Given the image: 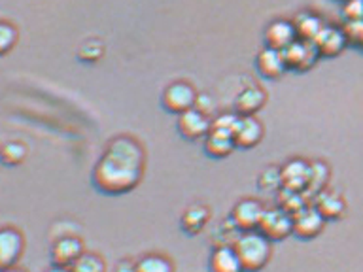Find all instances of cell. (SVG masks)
<instances>
[{
  "instance_id": "7402d4cb",
  "label": "cell",
  "mask_w": 363,
  "mask_h": 272,
  "mask_svg": "<svg viewBox=\"0 0 363 272\" xmlns=\"http://www.w3.org/2000/svg\"><path fill=\"white\" fill-rule=\"evenodd\" d=\"M329 178H331V169H329L328 163L311 161V183H308V189L305 191V197L308 198V203L312 204L314 197L328 187Z\"/></svg>"
},
{
  "instance_id": "ac0fdd59",
  "label": "cell",
  "mask_w": 363,
  "mask_h": 272,
  "mask_svg": "<svg viewBox=\"0 0 363 272\" xmlns=\"http://www.w3.org/2000/svg\"><path fill=\"white\" fill-rule=\"evenodd\" d=\"M210 221V208L206 204L203 203H193L189 204L186 210H184V214L180 217V225L182 231L187 232V234H199V232L203 231L206 223Z\"/></svg>"
},
{
  "instance_id": "8fae6325",
  "label": "cell",
  "mask_w": 363,
  "mask_h": 272,
  "mask_svg": "<svg viewBox=\"0 0 363 272\" xmlns=\"http://www.w3.org/2000/svg\"><path fill=\"white\" fill-rule=\"evenodd\" d=\"M25 249V237L16 227H4L0 231V266H16Z\"/></svg>"
},
{
  "instance_id": "f546056e",
  "label": "cell",
  "mask_w": 363,
  "mask_h": 272,
  "mask_svg": "<svg viewBox=\"0 0 363 272\" xmlns=\"http://www.w3.org/2000/svg\"><path fill=\"white\" fill-rule=\"evenodd\" d=\"M238 119H240L238 113H220L218 118L212 119V130H220V132L233 135L235 129H237Z\"/></svg>"
},
{
  "instance_id": "4316f807",
  "label": "cell",
  "mask_w": 363,
  "mask_h": 272,
  "mask_svg": "<svg viewBox=\"0 0 363 272\" xmlns=\"http://www.w3.org/2000/svg\"><path fill=\"white\" fill-rule=\"evenodd\" d=\"M257 186L263 191H280L282 189V170L278 166H267L257 178Z\"/></svg>"
},
{
  "instance_id": "5b68a950",
  "label": "cell",
  "mask_w": 363,
  "mask_h": 272,
  "mask_svg": "<svg viewBox=\"0 0 363 272\" xmlns=\"http://www.w3.org/2000/svg\"><path fill=\"white\" fill-rule=\"evenodd\" d=\"M257 231L263 232L271 242H280L289 234H294V214H289L280 206L267 208Z\"/></svg>"
},
{
  "instance_id": "7a4b0ae2",
  "label": "cell",
  "mask_w": 363,
  "mask_h": 272,
  "mask_svg": "<svg viewBox=\"0 0 363 272\" xmlns=\"http://www.w3.org/2000/svg\"><path fill=\"white\" fill-rule=\"evenodd\" d=\"M233 248L240 257L244 272H259L267 266L272 257V242L261 231L240 232Z\"/></svg>"
},
{
  "instance_id": "ba28073f",
  "label": "cell",
  "mask_w": 363,
  "mask_h": 272,
  "mask_svg": "<svg viewBox=\"0 0 363 272\" xmlns=\"http://www.w3.org/2000/svg\"><path fill=\"white\" fill-rule=\"evenodd\" d=\"M325 217L320 214V210L314 204H306L294 215V234L301 240H312L316 238L325 227Z\"/></svg>"
},
{
  "instance_id": "9a60e30c",
  "label": "cell",
  "mask_w": 363,
  "mask_h": 272,
  "mask_svg": "<svg viewBox=\"0 0 363 272\" xmlns=\"http://www.w3.org/2000/svg\"><path fill=\"white\" fill-rule=\"evenodd\" d=\"M267 102V93L257 85H248L244 87L237 96H235V112L238 115H255L259 112L261 108L265 106Z\"/></svg>"
},
{
  "instance_id": "30bf717a",
  "label": "cell",
  "mask_w": 363,
  "mask_h": 272,
  "mask_svg": "<svg viewBox=\"0 0 363 272\" xmlns=\"http://www.w3.org/2000/svg\"><path fill=\"white\" fill-rule=\"evenodd\" d=\"M297 40L299 38H297L294 21H288V19H274L267 25L265 33H263L265 47H271V50H288L289 45Z\"/></svg>"
},
{
  "instance_id": "e575fe53",
  "label": "cell",
  "mask_w": 363,
  "mask_h": 272,
  "mask_svg": "<svg viewBox=\"0 0 363 272\" xmlns=\"http://www.w3.org/2000/svg\"><path fill=\"white\" fill-rule=\"evenodd\" d=\"M2 272H25L23 268H17V266H8V268H2Z\"/></svg>"
},
{
  "instance_id": "44dd1931",
  "label": "cell",
  "mask_w": 363,
  "mask_h": 272,
  "mask_svg": "<svg viewBox=\"0 0 363 272\" xmlns=\"http://www.w3.org/2000/svg\"><path fill=\"white\" fill-rule=\"evenodd\" d=\"M294 25L297 30V38L305 40V42H314L318 34L322 33V28L325 27L322 17H318L316 13H308V11H303L295 17Z\"/></svg>"
},
{
  "instance_id": "9c48e42d",
  "label": "cell",
  "mask_w": 363,
  "mask_h": 272,
  "mask_svg": "<svg viewBox=\"0 0 363 272\" xmlns=\"http://www.w3.org/2000/svg\"><path fill=\"white\" fill-rule=\"evenodd\" d=\"M282 170V187L291 191L305 193L311 183V161L294 157L280 166Z\"/></svg>"
},
{
  "instance_id": "83f0119b",
  "label": "cell",
  "mask_w": 363,
  "mask_h": 272,
  "mask_svg": "<svg viewBox=\"0 0 363 272\" xmlns=\"http://www.w3.org/2000/svg\"><path fill=\"white\" fill-rule=\"evenodd\" d=\"M102 55H104V44H102L99 38L85 40L84 44L79 45V50H78L79 61L96 62V61H101Z\"/></svg>"
},
{
  "instance_id": "cb8c5ba5",
  "label": "cell",
  "mask_w": 363,
  "mask_h": 272,
  "mask_svg": "<svg viewBox=\"0 0 363 272\" xmlns=\"http://www.w3.org/2000/svg\"><path fill=\"white\" fill-rule=\"evenodd\" d=\"M278 193V206L280 208H284L286 212H289V214H297L299 210H303L308 203V198L305 197V193L301 191H291V189H286V187H282Z\"/></svg>"
},
{
  "instance_id": "d6986e66",
  "label": "cell",
  "mask_w": 363,
  "mask_h": 272,
  "mask_svg": "<svg viewBox=\"0 0 363 272\" xmlns=\"http://www.w3.org/2000/svg\"><path fill=\"white\" fill-rule=\"evenodd\" d=\"M312 204L320 210V214L328 221H337L346 214L345 198L340 197L339 193L328 191V189H323L320 195H316Z\"/></svg>"
},
{
  "instance_id": "1f68e13d",
  "label": "cell",
  "mask_w": 363,
  "mask_h": 272,
  "mask_svg": "<svg viewBox=\"0 0 363 272\" xmlns=\"http://www.w3.org/2000/svg\"><path fill=\"white\" fill-rule=\"evenodd\" d=\"M345 16L348 21H363V0H348L345 4Z\"/></svg>"
},
{
  "instance_id": "484cf974",
  "label": "cell",
  "mask_w": 363,
  "mask_h": 272,
  "mask_svg": "<svg viewBox=\"0 0 363 272\" xmlns=\"http://www.w3.org/2000/svg\"><path fill=\"white\" fill-rule=\"evenodd\" d=\"M70 268L72 272H106V263L99 254L84 251V255Z\"/></svg>"
},
{
  "instance_id": "2e32d148",
  "label": "cell",
  "mask_w": 363,
  "mask_h": 272,
  "mask_svg": "<svg viewBox=\"0 0 363 272\" xmlns=\"http://www.w3.org/2000/svg\"><path fill=\"white\" fill-rule=\"evenodd\" d=\"M255 68L263 78L269 79H278L288 70L282 51L271 50V47H263L259 51V55L255 57Z\"/></svg>"
},
{
  "instance_id": "d4e9b609",
  "label": "cell",
  "mask_w": 363,
  "mask_h": 272,
  "mask_svg": "<svg viewBox=\"0 0 363 272\" xmlns=\"http://www.w3.org/2000/svg\"><path fill=\"white\" fill-rule=\"evenodd\" d=\"M27 153L28 149L23 142H6L4 147H2V163L6 166H17V164H21L27 159Z\"/></svg>"
},
{
  "instance_id": "3957f363",
  "label": "cell",
  "mask_w": 363,
  "mask_h": 272,
  "mask_svg": "<svg viewBox=\"0 0 363 272\" xmlns=\"http://www.w3.org/2000/svg\"><path fill=\"white\" fill-rule=\"evenodd\" d=\"M197 96L199 95L195 87L184 81V79H180V81H172V84L164 87L163 95H161V102H163V108L167 112L180 115V113L195 108Z\"/></svg>"
},
{
  "instance_id": "f1b7e54d",
  "label": "cell",
  "mask_w": 363,
  "mask_h": 272,
  "mask_svg": "<svg viewBox=\"0 0 363 272\" xmlns=\"http://www.w3.org/2000/svg\"><path fill=\"white\" fill-rule=\"evenodd\" d=\"M16 42H17V28L8 21L0 23V53L6 55V53L16 45Z\"/></svg>"
},
{
  "instance_id": "277c9868",
  "label": "cell",
  "mask_w": 363,
  "mask_h": 272,
  "mask_svg": "<svg viewBox=\"0 0 363 272\" xmlns=\"http://www.w3.org/2000/svg\"><path fill=\"white\" fill-rule=\"evenodd\" d=\"M265 206L257 198H242L231 210V221L238 232L257 231L265 215Z\"/></svg>"
},
{
  "instance_id": "d590c367",
  "label": "cell",
  "mask_w": 363,
  "mask_h": 272,
  "mask_svg": "<svg viewBox=\"0 0 363 272\" xmlns=\"http://www.w3.org/2000/svg\"><path fill=\"white\" fill-rule=\"evenodd\" d=\"M342 2H348V0H342Z\"/></svg>"
},
{
  "instance_id": "7c38bea8",
  "label": "cell",
  "mask_w": 363,
  "mask_h": 272,
  "mask_svg": "<svg viewBox=\"0 0 363 272\" xmlns=\"http://www.w3.org/2000/svg\"><path fill=\"white\" fill-rule=\"evenodd\" d=\"M84 242L79 240L78 237H59L53 240L50 249L51 261L53 265H61V266H72L76 261L84 255Z\"/></svg>"
},
{
  "instance_id": "4dcf8cb0",
  "label": "cell",
  "mask_w": 363,
  "mask_h": 272,
  "mask_svg": "<svg viewBox=\"0 0 363 272\" xmlns=\"http://www.w3.org/2000/svg\"><path fill=\"white\" fill-rule=\"evenodd\" d=\"M348 44L354 47H363V21H350L345 28Z\"/></svg>"
},
{
  "instance_id": "6da1fadb",
  "label": "cell",
  "mask_w": 363,
  "mask_h": 272,
  "mask_svg": "<svg viewBox=\"0 0 363 272\" xmlns=\"http://www.w3.org/2000/svg\"><path fill=\"white\" fill-rule=\"evenodd\" d=\"M144 166L146 153L140 142L129 135H119L106 144L93 169L91 181L104 195H125L140 183Z\"/></svg>"
},
{
  "instance_id": "e0dca14e",
  "label": "cell",
  "mask_w": 363,
  "mask_h": 272,
  "mask_svg": "<svg viewBox=\"0 0 363 272\" xmlns=\"http://www.w3.org/2000/svg\"><path fill=\"white\" fill-rule=\"evenodd\" d=\"M210 272H244L240 257L237 255L235 248L229 244H221L212 249L208 259Z\"/></svg>"
},
{
  "instance_id": "603a6c76",
  "label": "cell",
  "mask_w": 363,
  "mask_h": 272,
  "mask_svg": "<svg viewBox=\"0 0 363 272\" xmlns=\"http://www.w3.org/2000/svg\"><path fill=\"white\" fill-rule=\"evenodd\" d=\"M136 272H174V265L167 255L147 254L136 261Z\"/></svg>"
},
{
  "instance_id": "836d02e7",
  "label": "cell",
  "mask_w": 363,
  "mask_h": 272,
  "mask_svg": "<svg viewBox=\"0 0 363 272\" xmlns=\"http://www.w3.org/2000/svg\"><path fill=\"white\" fill-rule=\"evenodd\" d=\"M44 272H72L70 266H61V265H51L50 268H45Z\"/></svg>"
},
{
  "instance_id": "5bb4252c",
  "label": "cell",
  "mask_w": 363,
  "mask_h": 272,
  "mask_svg": "<svg viewBox=\"0 0 363 272\" xmlns=\"http://www.w3.org/2000/svg\"><path fill=\"white\" fill-rule=\"evenodd\" d=\"M314 45H316L320 57H337L348 45V38L342 28L323 27L322 33L314 40Z\"/></svg>"
},
{
  "instance_id": "52a82bcc",
  "label": "cell",
  "mask_w": 363,
  "mask_h": 272,
  "mask_svg": "<svg viewBox=\"0 0 363 272\" xmlns=\"http://www.w3.org/2000/svg\"><path fill=\"white\" fill-rule=\"evenodd\" d=\"M284 61L288 70H295V72H306L311 70L320 59L314 42H305V40H297L289 45L288 50H284Z\"/></svg>"
},
{
  "instance_id": "8992f818",
  "label": "cell",
  "mask_w": 363,
  "mask_h": 272,
  "mask_svg": "<svg viewBox=\"0 0 363 272\" xmlns=\"http://www.w3.org/2000/svg\"><path fill=\"white\" fill-rule=\"evenodd\" d=\"M176 129L186 140H201V138H206L210 135L212 119H210V115L197 110V108H191V110L178 115Z\"/></svg>"
},
{
  "instance_id": "ffe728a7",
  "label": "cell",
  "mask_w": 363,
  "mask_h": 272,
  "mask_svg": "<svg viewBox=\"0 0 363 272\" xmlns=\"http://www.w3.org/2000/svg\"><path fill=\"white\" fill-rule=\"evenodd\" d=\"M237 147L233 135L220 132V130H210V135L204 138V152L212 159L229 157L233 149Z\"/></svg>"
},
{
  "instance_id": "4fadbf2b",
  "label": "cell",
  "mask_w": 363,
  "mask_h": 272,
  "mask_svg": "<svg viewBox=\"0 0 363 272\" xmlns=\"http://www.w3.org/2000/svg\"><path fill=\"white\" fill-rule=\"evenodd\" d=\"M263 132H265L263 125L255 119V115H240L237 129L233 132V138L240 149H252L259 144Z\"/></svg>"
},
{
  "instance_id": "d6a6232c",
  "label": "cell",
  "mask_w": 363,
  "mask_h": 272,
  "mask_svg": "<svg viewBox=\"0 0 363 272\" xmlns=\"http://www.w3.org/2000/svg\"><path fill=\"white\" fill-rule=\"evenodd\" d=\"M112 272H136V261H130V259L118 261Z\"/></svg>"
}]
</instances>
